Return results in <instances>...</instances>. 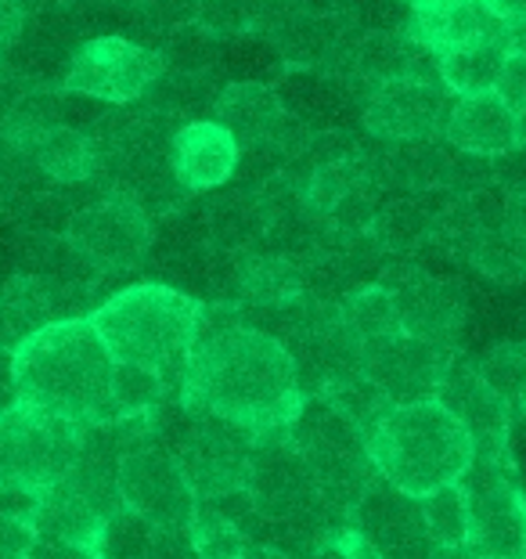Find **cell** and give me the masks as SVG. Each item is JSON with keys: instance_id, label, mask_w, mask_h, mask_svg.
<instances>
[{"instance_id": "6da1fadb", "label": "cell", "mask_w": 526, "mask_h": 559, "mask_svg": "<svg viewBox=\"0 0 526 559\" xmlns=\"http://www.w3.org/2000/svg\"><path fill=\"white\" fill-rule=\"evenodd\" d=\"M303 383L289 347L246 325L231 304H202L181 379V408L217 415L249 433L289 426L303 408Z\"/></svg>"}, {"instance_id": "7a4b0ae2", "label": "cell", "mask_w": 526, "mask_h": 559, "mask_svg": "<svg viewBox=\"0 0 526 559\" xmlns=\"http://www.w3.org/2000/svg\"><path fill=\"white\" fill-rule=\"evenodd\" d=\"M19 397L76 426L123 419L116 401V358L91 318H62L15 347Z\"/></svg>"}, {"instance_id": "3957f363", "label": "cell", "mask_w": 526, "mask_h": 559, "mask_svg": "<svg viewBox=\"0 0 526 559\" xmlns=\"http://www.w3.org/2000/svg\"><path fill=\"white\" fill-rule=\"evenodd\" d=\"M202 304L177 285L138 282L109 296L87 314L119 365L159 376L170 394H181Z\"/></svg>"}, {"instance_id": "277c9868", "label": "cell", "mask_w": 526, "mask_h": 559, "mask_svg": "<svg viewBox=\"0 0 526 559\" xmlns=\"http://www.w3.org/2000/svg\"><path fill=\"white\" fill-rule=\"evenodd\" d=\"M364 444L379 477L418 498L437 487L458 484L476 462L469 430L437 397L393 404L372 426Z\"/></svg>"}, {"instance_id": "5b68a950", "label": "cell", "mask_w": 526, "mask_h": 559, "mask_svg": "<svg viewBox=\"0 0 526 559\" xmlns=\"http://www.w3.org/2000/svg\"><path fill=\"white\" fill-rule=\"evenodd\" d=\"M83 426L19 401L0 415V487L40 495L73 469Z\"/></svg>"}, {"instance_id": "8992f818", "label": "cell", "mask_w": 526, "mask_h": 559, "mask_svg": "<svg viewBox=\"0 0 526 559\" xmlns=\"http://www.w3.org/2000/svg\"><path fill=\"white\" fill-rule=\"evenodd\" d=\"M458 484L465 495V549L483 559H526V498L516 462L476 459Z\"/></svg>"}, {"instance_id": "52a82bcc", "label": "cell", "mask_w": 526, "mask_h": 559, "mask_svg": "<svg viewBox=\"0 0 526 559\" xmlns=\"http://www.w3.org/2000/svg\"><path fill=\"white\" fill-rule=\"evenodd\" d=\"M166 76L159 47H145L119 33L87 37L65 66L62 91L105 105H134Z\"/></svg>"}, {"instance_id": "ba28073f", "label": "cell", "mask_w": 526, "mask_h": 559, "mask_svg": "<svg viewBox=\"0 0 526 559\" xmlns=\"http://www.w3.org/2000/svg\"><path fill=\"white\" fill-rule=\"evenodd\" d=\"M152 221V213L141 210L134 199L109 192L69 217L65 239L91 271L116 275V271H134L148 260L155 242Z\"/></svg>"}, {"instance_id": "9c48e42d", "label": "cell", "mask_w": 526, "mask_h": 559, "mask_svg": "<svg viewBox=\"0 0 526 559\" xmlns=\"http://www.w3.org/2000/svg\"><path fill=\"white\" fill-rule=\"evenodd\" d=\"M451 105V91L440 83L433 55L411 73L372 87L364 105V127L368 134H375L379 141H393V145H401V141H429L444 134Z\"/></svg>"}, {"instance_id": "30bf717a", "label": "cell", "mask_w": 526, "mask_h": 559, "mask_svg": "<svg viewBox=\"0 0 526 559\" xmlns=\"http://www.w3.org/2000/svg\"><path fill=\"white\" fill-rule=\"evenodd\" d=\"M119 498L159 531H188L195 520L199 495L188 484L174 448L159 444L155 437L141 440L119 459Z\"/></svg>"}, {"instance_id": "8fae6325", "label": "cell", "mask_w": 526, "mask_h": 559, "mask_svg": "<svg viewBox=\"0 0 526 559\" xmlns=\"http://www.w3.org/2000/svg\"><path fill=\"white\" fill-rule=\"evenodd\" d=\"M188 415V430L174 444V455L181 462L188 484L199 498H220L231 491H246L249 455H253L256 433L242 430L235 423H224L217 415Z\"/></svg>"}, {"instance_id": "7c38bea8", "label": "cell", "mask_w": 526, "mask_h": 559, "mask_svg": "<svg viewBox=\"0 0 526 559\" xmlns=\"http://www.w3.org/2000/svg\"><path fill=\"white\" fill-rule=\"evenodd\" d=\"M350 531L372 545L379 559H433L422 498L401 491L386 477H375L350 509Z\"/></svg>"}, {"instance_id": "4fadbf2b", "label": "cell", "mask_w": 526, "mask_h": 559, "mask_svg": "<svg viewBox=\"0 0 526 559\" xmlns=\"http://www.w3.org/2000/svg\"><path fill=\"white\" fill-rule=\"evenodd\" d=\"M361 361L364 376L390 397V404H415L437 397V390L454 361V347L401 332V336L368 347Z\"/></svg>"}, {"instance_id": "5bb4252c", "label": "cell", "mask_w": 526, "mask_h": 559, "mask_svg": "<svg viewBox=\"0 0 526 559\" xmlns=\"http://www.w3.org/2000/svg\"><path fill=\"white\" fill-rule=\"evenodd\" d=\"M437 401L447 404V412L469 430L476 444V459L512 462V451H509L512 408H509V401L476 372L473 361H462L458 354H454L444 383L437 390Z\"/></svg>"}, {"instance_id": "9a60e30c", "label": "cell", "mask_w": 526, "mask_h": 559, "mask_svg": "<svg viewBox=\"0 0 526 559\" xmlns=\"http://www.w3.org/2000/svg\"><path fill=\"white\" fill-rule=\"evenodd\" d=\"M213 116L235 134L242 148H282L296 156L310 134H289L296 127L285 112L278 91L263 80H235L213 98Z\"/></svg>"}, {"instance_id": "2e32d148", "label": "cell", "mask_w": 526, "mask_h": 559, "mask_svg": "<svg viewBox=\"0 0 526 559\" xmlns=\"http://www.w3.org/2000/svg\"><path fill=\"white\" fill-rule=\"evenodd\" d=\"M422 51H447V47L473 40H509L512 22L498 19L483 0H411L408 22L401 26Z\"/></svg>"}, {"instance_id": "e0dca14e", "label": "cell", "mask_w": 526, "mask_h": 559, "mask_svg": "<svg viewBox=\"0 0 526 559\" xmlns=\"http://www.w3.org/2000/svg\"><path fill=\"white\" fill-rule=\"evenodd\" d=\"M242 163V145L217 120H188L170 138V166L184 192H217Z\"/></svg>"}, {"instance_id": "ac0fdd59", "label": "cell", "mask_w": 526, "mask_h": 559, "mask_svg": "<svg viewBox=\"0 0 526 559\" xmlns=\"http://www.w3.org/2000/svg\"><path fill=\"white\" fill-rule=\"evenodd\" d=\"M390 289L397 296L401 325L408 336L454 347L469 318V300L458 285L426 275V271H411L401 282H390Z\"/></svg>"}, {"instance_id": "d6986e66", "label": "cell", "mask_w": 526, "mask_h": 559, "mask_svg": "<svg viewBox=\"0 0 526 559\" xmlns=\"http://www.w3.org/2000/svg\"><path fill=\"white\" fill-rule=\"evenodd\" d=\"M444 134L458 152L480 159H498L523 145L519 112H512L494 91L454 98Z\"/></svg>"}, {"instance_id": "ffe728a7", "label": "cell", "mask_w": 526, "mask_h": 559, "mask_svg": "<svg viewBox=\"0 0 526 559\" xmlns=\"http://www.w3.org/2000/svg\"><path fill=\"white\" fill-rule=\"evenodd\" d=\"M29 159L51 185L76 188L101 174V156L91 130L73 123H51L29 141Z\"/></svg>"}, {"instance_id": "44dd1931", "label": "cell", "mask_w": 526, "mask_h": 559, "mask_svg": "<svg viewBox=\"0 0 526 559\" xmlns=\"http://www.w3.org/2000/svg\"><path fill=\"white\" fill-rule=\"evenodd\" d=\"M235 285L242 304L263 307V311H285L307 293V267L282 253H256L235 267Z\"/></svg>"}, {"instance_id": "7402d4cb", "label": "cell", "mask_w": 526, "mask_h": 559, "mask_svg": "<svg viewBox=\"0 0 526 559\" xmlns=\"http://www.w3.org/2000/svg\"><path fill=\"white\" fill-rule=\"evenodd\" d=\"M509 51H512L509 40H473V44L447 47V51L437 55L440 83H444L454 98L494 91V80Z\"/></svg>"}, {"instance_id": "603a6c76", "label": "cell", "mask_w": 526, "mask_h": 559, "mask_svg": "<svg viewBox=\"0 0 526 559\" xmlns=\"http://www.w3.org/2000/svg\"><path fill=\"white\" fill-rule=\"evenodd\" d=\"M339 321L343 329L350 332L354 343L361 347V354L368 347H375L382 340L401 336V311H397V296L386 282L379 285H361V289L346 293L339 300Z\"/></svg>"}, {"instance_id": "cb8c5ba5", "label": "cell", "mask_w": 526, "mask_h": 559, "mask_svg": "<svg viewBox=\"0 0 526 559\" xmlns=\"http://www.w3.org/2000/svg\"><path fill=\"white\" fill-rule=\"evenodd\" d=\"M437 217L440 213L422 210V202H415V199L386 202V206L375 210L368 239H372L379 249H386V253H408V249H415L418 242L433 239Z\"/></svg>"}, {"instance_id": "d4e9b609", "label": "cell", "mask_w": 526, "mask_h": 559, "mask_svg": "<svg viewBox=\"0 0 526 559\" xmlns=\"http://www.w3.org/2000/svg\"><path fill=\"white\" fill-rule=\"evenodd\" d=\"M188 538H191V549L199 552V559H238L249 545V534L242 531V523L235 516H227L224 509H217L213 502H206V498H199Z\"/></svg>"}, {"instance_id": "484cf974", "label": "cell", "mask_w": 526, "mask_h": 559, "mask_svg": "<svg viewBox=\"0 0 526 559\" xmlns=\"http://www.w3.org/2000/svg\"><path fill=\"white\" fill-rule=\"evenodd\" d=\"M155 534H159L155 523L123 506L105 520L98 545H94V559H148Z\"/></svg>"}, {"instance_id": "4316f807", "label": "cell", "mask_w": 526, "mask_h": 559, "mask_svg": "<svg viewBox=\"0 0 526 559\" xmlns=\"http://www.w3.org/2000/svg\"><path fill=\"white\" fill-rule=\"evenodd\" d=\"M166 69H177V76H206V69L217 58V37L206 26V19H184L177 22L166 47H159Z\"/></svg>"}, {"instance_id": "83f0119b", "label": "cell", "mask_w": 526, "mask_h": 559, "mask_svg": "<svg viewBox=\"0 0 526 559\" xmlns=\"http://www.w3.org/2000/svg\"><path fill=\"white\" fill-rule=\"evenodd\" d=\"M490 386L509 401L512 415L519 412V404L526 401V343H498L490 347L480 361H473Z\"/></svg>"}, {"instance_id": "f1b7e54d", "label": "cell", "mask_w": 526, "mask_h": 559, "mask_svg": "<svg viewBox=\"0 0 526 559\" xmlns=\"http://www.w3.org/2000/svg\"><path fill=\"white\" fill-rule=\"evenodd\" d=\"M422 513H426L429 538H433L437 549H454V545H465V495H462V484H447V487H437V491L422 495Z\"/></svg>"}, {"instance_id": "f546056e", "label": "cell", "mask_w": 526, "mask_h": 559, "mask_svg": "<svg viewBox=\"0 0 526 559\" xmlns=\"http://www.w3.org/2000/svg\"><path fill=\"white\" fill-rule=\"evenodd\" d=\"M494 94L512 112H526V51H519V47H512L505 55V62H501Z\"/></svg>"}, {"instance_id": "4dcf8cb0", "label": "cell", "mask_w": 526, "mask_h": 559, "mask_svg": "<svg viewBox=\"0 0 526 559\" xmlns=\"http://www.w3.org/2000/svg\"><path fill=\"white\" fill-rule=\"evenodd\" d=\"M29 11L19 4V0H0V62H4L8 51H15L22 33H26Z\"/></svg>"}, {"instance_id": "1f68e13d", "label": "cell", "mask_w": 526, "mask_h": 559, "mask_svg": "<svg viewBox=\"0 0 526 559\" xmlns=\"http://www.w3.org/2000/svg\"><path fill=\"white\" fill-rule=\"evenodd\" d=\"M37 542V531L26 516H11V513H0V552H15V556H26Z\"/></svg>"}, {"instance_id": "d6a6232c", "label": "cell", "mask_w": 526, "mask_h": 559, "mask_svg": "<svg viewBox=\"0 0 526 559\" xmlns=\"http://www.w3.org/2000/svg\"><path fill=\"white\" fill-rule=\"evenodd\" d=\"M19 397V376H15V350L0 347V415L15 408Z\"/></svg>"}, {"instance_id": "836d02e7", "label": "cell", "mask_w": 526, "mask_h": 559, "mask_svg": "<svg viewBox=\"0 0 526 559\" xmlns=\"http://www.w3.org/2000/svg\"><path fill=\"white\" fill-rule=\"evenodd\" d=\"M483 4L505 22H519L526 15V0H483Z\"/></svg>"}, {"instance_id": "e575fe53", "label": "cell", "mask_w": 526, "mask_h": 559, "mask_svg": "<svg viewBox=\"0 0 526 559\" xmlns=\"http://www.w3.org/2000/svg\"><path fill=\"white\" fill-rule=\"evenodd\" d=\"M238 559H292V556H285L282 549H274V545H263V542H249V545H246V552L238 556Z\"/></svg>"}, {"instance_id": "d590c367", "label": "cell", "mask_w": 526, "mask_h": 559, "mask_svg": "<svg viewBox=\"0 0 526 559\" xmlns=\"http://www.w3.org/2000/svg\"><path fill=\"white\" fill-rule=\"evenodd\" d=\"M433 559H483V556H476L465 545H454V549H433Z\"/></svg>"}, {"instance_id": "8d00e7d4", "label": "cell", "mask_w": 526, "mask_h": 559, "mask_svg": "<svg viewBox=\"0 0 526 559\" xmlns=\"http://www.w3.org/2000/svg\"><path fill=\"white\" fill-rule=\"evenodd\" d=\"M512 47H519V51H526V15L519 22H512Z\"/></svg>"}, {"instance_id": "74e56055", "label": "cell", "mask_w": 526, "mask_h": 559, "mask_svg": "<svg viewBox=\"0 0 526 559\" xmlns=\"http://www.w3.org/2000/svg\"><path fill=\"white\" fill-rule=\"evenodd\" d=\"M0 559H29V556H15V552H0Z\"/></svg>"}, {"instance_id": "f35d334b", "label": "cell", "mask_w": 526, "mask_h": 559, "mask_svg": "<svg viewBox=\"0 0 526 559\" xmlns=\"http://www.w3.org/2000/svg\"><path fill=\"white\" fill-rule=\"evenodd\" d=\"M397 4H411V0H397Z\"/></svg>"}]
</instances>
